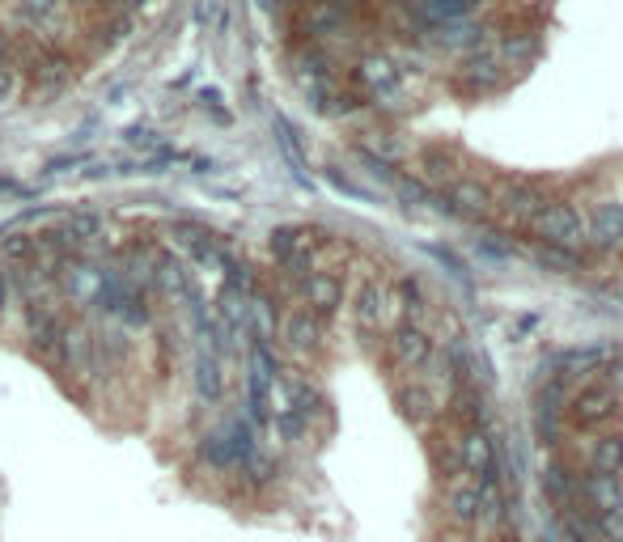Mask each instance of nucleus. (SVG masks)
I'll list each match as a JSON object with an SVG mask.
<instances>
[{
    "label": "nucleus",
    "mask_w": 623,
    "mask_h": 542,
    "mask_svg": "<svg viewBox=\"0 0 623 542\" xmlns=\"http://www.w3.org/2000/svg\"><path fill=\"white\" fill-rule=\"evenodd\" d=\"M526 225L534 238H539V246L581 250V242H585V216L577 212V204H543Z\"/></svg>",
    "instance_id": "nucleus-1"
},
{
    "label": "nucleus",
    "mask_w": 623,
    "mask_h": 542,
    "mask_svg": "<svg viewBox=\"0 0 623 542\" xmlns=\"http://www.w3.org/2000/svg\"><path fill=\"white\" fill-rule=\"evenodd\" d=\"M420 43L424 51H450V56H475L479 47H488V26L479 17H454V22H437V26H420Z\"/></svg>",
    "instance_id": "nucleus-2"
},
{
    "label": "nucleus",
    "mask_w": 623,
    "mask_h": 542,
    "mask_svg": "<svg viewBox=\"0 0 623 542\" xmlns=\"http://www.w3.org/2000/svg\"><path fill=\"white\" fill-rule=\"evenodd\" d=\"M51 365H60L68 369L73 377H81V382H89L98 369V343H94V331L85 327L81 318L68 322L64 318V327H60V348H56V360Z\"/></svg>",
    "instance_id": "nucleus-3"
},
{
    "label": "nucleus",
    "mask_w": 623,
    "mask_h": 542,
    "mask_svg": "<svg viewBox=\"0 0 623 542\" xmlns=\"http://www.w3.org/2000/svg\"><path fill=\"white\" fill-rule=\"evenodd\" d=\"M352 314L361 335H382L395 327V297H390V288L382 280H365L352 297Z\"/></svg>",
    "instance_id": "nucleus-4"
},
{
    "label": "nucleus",
    "mask_w": 623,
    "mask_h": 542,
    "mask_svg": "<svg viewBox=\"0 0 623 542\" xmlns=\"http://www.w3.org/2000/svg\"><path fill=\"white\" fill-rule=\"evenodd\" d=\"M297 297H301V310H310L314 318H335L344 305L340 271H310V276L297 284Z\"/></svg>",
    "instance_id": "nucleus-5"
},
{
    "label": "nucleus",
    "mask_w": 623,
    "mask_h": 542,
    "mask_svg": "<svg viewBox=\"0 0 623 542\" xmlns=\"http://www.w3.org/2000/svg\"><path fill=\"white\" fill-rule=\"evenodd\" d=\"M390 339H386V348H390V360H395L399 369H407V373H416V369H424L433 360V335L424 331V327H412V322H399V327H390L386 331Z\"/></svg>",
    "instance_id": "nucleus-6"
},
{
    "label": "nucleus",
    "mask_w": 623,
    "mask_h": 542,
    "mask_svg": "<svg viewBox=\"0 0 623 542\" xmlns=\"http://www.w3.org/2000/svg\"><path fill=\"white\" fill-rule=\"evenodd\" d=\"M280 339L284 348H289L293 356H314L318 348H323V318H314L310 310H284L280 314Z\"/></svg>",
    "instance_id": "nucleus-7"
},
{
    "label": "nucleus",
    "mask_w": 623,
    "mask_h": 542,
    "mask_svg": "<svg viewBox=\"0 0 623 542\" xmlns=\"http://www.w3.org/2000/svg\"><path fill=\"white\" fill-rule=\"evenodd\" d=\"M615 411H619V399H615V390L607 382H594V386H585L573 394V407H568V420H573L577 428H598V424H607L615 420Z\"/></svg>",
    "instance_id": "nucleus-8"
},
{
    "label": "nucleus",
    "mask_w": 623,
    "mask_h": 542,
    "mask_svg": "<svg viewBox=\"0 0 623 542\" xmlns=\"http://www.w3.org/2000/svg\"><path fill=\"white\" fill-rule=\"evenodd\" d=\"M458 441V462L467 479H492V458H496V441L488 428H462Z\"/></svg>",
    "instance_id": "nucleus-9"
},
{
    "label": "nucleus",
    "mask_w": 623,
    "mask_h": 542,
    "mask_svg": "<svg viewBox=\"0 0 623 542\" xmlns=\"http://www.w3.org/2000/svg\"><path fill=\"white\" fill-rule=\"evenodd\" d=\"M501 81H505L501 60H496V51H488V47H479L475 56H467L458 68V85L471 89V94H492V89H501Z\"/></svg>",
    "instance_id": "nucleus-10"
},
{
    "label": "nucleus",
    "mask_w": 623,
    "mask_h": 542,
    "mask_svg": "<svg viewBox=\"0 0 623 542\" xmlns=\"http://www.w3.org/2000/svg\"><path fill=\"white\" fill-rule=\"evenodd\" d=\"M352 81L365 85L373 98H382V94H390V89H399V68H395V60H390L386 51H365V56L356 60V68H352Z\"/></svg>",
    "instance_id": "nucleus-11"
},
{
    "label": "nucleus",
    "mask_w": 623,
    "mask_h": 542,
    "mask_svg": "<svg viewBox=\"0 0 623 542\" xmlns=\"http://www.w3.org/2000/svg\"><path fill=\"white\" fill-rule=\"evenodd\" d=\"M153 288L170 301H195V284H191V271L187 263L170 255V250H157V267H153Z\"/></svg>",
    "instance_id": "nucleus-12"
},
{
    "label": "nucleus",
    "mask_w": 623,
    "mask_h": 542,
    "mask_svg": "<svg viewBox=\"0 0 623 542\" xmlns=\"http://www.w3.org/2000/svg\"><path fill=\"white\" fill-rule=\"evenodd\" d=\"M395 407H399V415L412 428H424V424L437 420V394H433V386H420V382L395 386Z\"/></svg>",
    "instance_id": "nucleus-13"
},
{
    "label": "nucleus",
    "mask_w": 623,
    "mask_h": 542,
    "mask_svg": "<svg viewBox=\"0 0 623 542\" xmlns=\"http://www.w3.org/2000/svg\"><path fill=\"white\" fill-rule=\"evenodd\" d=\"M445 517L462 530L479 526V487H475V479L462 475V479H454L450 487H445Z\"/></svg>",
    "instance_id": "nucleus-14"
},
{
    "label": "nucleus",
    "mask_w": 623,
    "mask_h": 542,
    "mask_svg": "<svg viewBox=\"0 0 623 542\" xmlns=\"http://www.w3.org/2000/svg\"><path fill=\"white\" fill-rule=\"evenodd\" d=\"M581 500L590 504V513H623V483L615 475H581Z\"/></svg>",
    "instance_id": "nucleus-15"
},
{
    "label": "nucleus",
    "mask_w": 623,
    "mask_h": 542,
    "mask_svg": "<svg viewBox=\"0 0 623 542\" xmlns=\"http://www.w3.org/2000/svg\"><path fill=\"white\" fill-rule=\"evenodd\" d=\"M543 492H547V500L556 504V509H577V504H581V479H577V471L568 462H547Z\"/></svg>",
    "instance_id": "nucleus-16"
},
{
    "label": "nucleus",
    "mask_w": 623,
    "mask_h": 542,
    "mask_svg": "<svg viewBox=\"0 0 623 542\" xmlns=\"http://www.w3.org/2000/svg\"><path fill=\"white\" fill-rule=\"evenodd\" d=\"M479 487V526L492 534H505L509 526V492L496 479H475Z\"/></svg>",
    "instance_id": "nucleus-17"
},
{
    "label": "nucleus",
    "mask_w": 623,
    "mask_h": 542,
    "mask_svg": "<svg viewBox=\"0 0 623 542\" xmlns=\"http://www.w3.org/2000/svg\"><path fill=\"white\" fill-rule=\"evenodd\" d=\"M450 420H458L462 428H488L484 390H475L467 382H454L450 386Z\"/></svg>",
    "instance_id": "nucleus-18"
},
{
    "label": "nucleus",
    "mask_w": 623,
    "mask_h": 542,
    "mask_svg": "<svg viewBox=\"0 0 623 542\" xmlns=\"http://www.w3.org/2000/svg\"><path fill=\"white\" fill-rule=\"evenodd\" d=\"M585 242H594L598 250L623 246V204H598L585 225Z\"/></svg>",
    "instance_id": "nucleus-19"
},
{
    "label": "nucleus",
    "mask_w": 623,
    "mask_h": 542,
    "mask_svg": "<svg viewBox=\"0 0 623 542\" xmlns=\"http://www.w3.org/2000/svg\"><path fill=\"white\" fill-rule=\"evenodd\" d=\"M356 153L369 157V161H378V166H395V161L407 157V144H403V136H395V132L369 128V132L356 136Z\"/></svg>",
    "instance_id": "nucleus-20"
},
{
    "label": "nucleus",
    "mask_w": 623,
    "mask_h": 542,
    "mask_svg": "<svg viewBox=\"0 0 623 542\" xmlns=\"http://www.w3.org/2000/svg\"><path fill=\"white\" fill-rule=\"evenodd\" d=\"M611 365V348L607 343H585V348H568L560 356V377H590Z\"/></svg>",
    "instance_id": "nucleus-21"
},
{
    "label": "nucleus",
    "mask_w": 623,
    "mask_h": 542,
    "mask_svg": "<svg viewBox=\"0 0 623 542\" xmlns=\"http://www.w3.org/2000/svg\"><path fill=\"white\" fill-rule=\"evenodd\" d=\"M60 233L68 238V246H73L77 255H81V250H89V246H94V242L102 238V233H106V221H102L98 212H89V208H77V212H68V216H64Z\"/></svg>",
    "instance_id": "nucleus-22"
},
{
    "label": "nucleus",
    "mask_w": 623,
    "mask_h": 542,
    "mask_svg": "<svg viewBox=\"0 0 623 542\" xmlns=\"http://www.w3.org/2000/svg\"><path fill=\"white\" fill-rule=\"evenodd\" d=\"M195 394L212 407V403H221L225 399V369H221V356H212V352H200L195 356Z\"/></svg>",
    "instance_id": "nucleus-23"
},
{
    "label": "nucleus",
    "mask_w": 623,
    "mask_h": 542,
    "mask_svg": "<svg viewBox=\"0 0 623 542\" xmlns=\"http://www.w3.org/2000/svg\"><path fill=\"white\" fill-rule=\"evenodd\" d=\"M492 208L518 216V221H530V216L543 208V200H539V191H534L530 183H505L501 191L492 195Z\"/></svg>",
    "instance_id": "nucleus-24"
},
{
    "label": "nucleus",
    "mask_w": 623,
    "mask_h": 542,
    "mask_svg": "<svg viewBox=\"0 0 623 542\" xmlns=\"http://www.w3.org/2000/svg\"><path fill=\"white\" fill-rule=\"evenodd\" d=\"M590 471L598 475H623V437L619 432H602V437L590 445Z\"/></svg>",
    "instance_id": "nucleus-25"
},
{
    "label": "nucleus",
    "mask_w": 623,
    "mask_h": 542,
    "mask_svg": "<svg viewBox=\"0 0 623 542\" xmlns=\"http://www.w3.org/2000/svg\"><path fill=\"white\" fill-rule=\"evenodd\" d=\"M395 314H403V322H412V327H420L424 322V314H429V293H424V288L416 284V280H399L395 284Z\"/></svg>",
    "instance_id": "nucleus-26"
},
{
    "label": "nucleus",
    "mask_w": 623,
    "mask_h": 542,
    "mask_svg": "<svg viewBox=\"0 0 623 542\" xmlns=\"http://www.w3.org/2000/svg\"><path fill=\"white\" fill-rule=\"evenodd\" d=\"M454 170H458V157L450 149H424L420 153V183L424 187L454 183Z\"/></svg>",
    "instance_id": "nucleus-27"
},
{
    "label": "nucleus",
    "mask_w": 623,
    "mask_h": 542,
    "mask_svg": "<svg viewBox=\"0 0 623 542\" xmlns=\"http://www.w3.org/2000/svg\"><path fill=\"white\" fill-rule=\"evenodd\" d=\"M429 462H433V475L450 487L454 479H462V462H458V441L454 437H433L429 441Z\"/></svg>",
    "instance_id": "nucleus-28"
},
{
    "label": "nucleus",
    "mask_w": 623,
    "mask_h": 542,
    "mask_svg": "<svg viewBox=\"0 0 623 542\" xmlns=\"http://www.w3.org/2000/svg\"><path fill=\"white\" fill-rule=\"evenodd\" d=\"M534 259H539V267H547L551 276H573V271L585 267L581 250H564V246H539L534 250Z\"/></svg>",
    "instance_id": "nucleus-29"
},
{
    "label": "nucleus",
    "mask_w": 623,
    "mask_h": 542,
    "mask_svg": "<svg viewBox=\"0 0 623 542\" xmlns=\"http://www.w3.org/2000/svg\"><path fill=\"white\" fill-rule=\"evenodd\" d=\"M310 242H314V233H310V229L280 225V229H272V238H267V250H272V259H276V263H284L289 255H297L301 246H310Z\"/></svg>",
    "instance_id": "nucleus-30"
},
{
    "label": "nucleus",
    "mask_w": 623,
    "mask_h": 542,
    "mask_svg": "<svg viewBox=\"0 0 623 542\" xmlns=\"http://www.w3.org/2000/svg\"><path fill=\"white\" fill-rule=\"evenodd\" d=\"M0 255H5L13 267L34 263V259H39V233H26V229L5 233V238H0Z\"/></svg>",
    "instance_id": "nucleus-31"
},
{
    "label": "nucleus",
    "mask_w": 623,
    "mask_h": 542,
    "mask_svg": "<svg viewBox=\"0 0 623 542\" xmlns=\"http://www.w3.org/2000/svg\"><path fill=\"white\" fill-rule=\"evenodd\" d=\"M238 471H242L246 487H255V492H259V487H267V483H272V479H276V462H272V458H263V454H259V449H255V454H251V458H246V462L238 466Z\"/></svg>",
    "instance_id": "nucleus-32"
},
{
    "label": "nucleus",
    "mask_w": 623,
    "mask_h": 542,
    "mask_svg": "<svg viewBox=\"0 0 623 542\" xmlns=\"http://www.w3.org/2000/svg\"><path fill=\"white\" fill-rule=\"evenodd\" d=\"M530 51H534V39H530V34H513V39L501 43L496 60H501V68H513V64H526Z\"/></svg>",
    "instance_id": "nucleus-33"
},
{
    "label": "nucleus",
    "mask_w": 623,
    "mask_h": 542,
    "mask_svg": "<svg viewBox=\"0 0 623 542\" xmlns=\"http://www.w3.org/2000/svg\"><path fill=\"white\" fill-rule=\"evenodd\" d=\"M395 195L403 200V208H424L433 204V191L420 183V178H395Z\"/></svg>",
    "instance_id": "nucleus-34"
},
{
    "label": "nucleus",
    "mask_w": 623,
    "mask_h": 542,
    "mask_svg": "<svg viewBox=\"0 0 623 542\" xmlns=\"http://www.w3.org/2000/svg\"><path fill=\"white\" fill-rule=\"evenodd\" d=\"M560 530H564V542H598V534H594V526H590V517H581L577 509H564Z\"/></svg>",
    "instance_id": "nucleus-35"
},
{
    "label": "nucleus",
    "mask_w": 623,
    "mask_h": 542,
    "mask_svg": "<svg viewBox=\"0 0 623 542\" xmlns=\"http://www.w3.org/2000/svg\"><path fill=\"white\" fill-rule=\"evenodd\" d=\"M276 437L284 441V445H301V441H306L310 437V424L306 420H297V415L293 411H284V415H276Z\"/></svg>",
    "instance_id": "nucleus-36"
},
{
    "label": "nucleus",
    "mask_w": 623,
    "mask_h": 542,
    "mask_svg": "<svg viewBox=\"0 0 623 542\" xmlns=\"http://www.w3.org/2000/svg\"><path fill=\"white\" fill-rule=\"evenodd\" d=\"M475 246H479V255L492 259V263H509L513 255H518V250L505 242V233H484V238H479Z\"/></svg>",
    "instance_id": "nucleus-37"
},
{
    "label": "nucleus",
    "mask_w": 623,
    "mask_h": 542,
    "mask_svg": "<svg viewBox=\"0 0 623 542\" xmlns=\"http://www.w3.org/2000/svg\"><path fill=\"white\" fill-rule=\"evenodd\" d=\"M590 526L602 542H623V513H590Z\"/></svg>",
    "instance_id": "nucleus-38"
},
{
    "label": "nucleus",
    "mask_w": 623,
    "mask_h": 542,
    "mask_svg": "<svg viewBox=\"0 0 623 542\" xmlns=\"http://www.w3.org/2000/svg\"><path fill=\"white\" fill-rule=\"evenodd\" d=\"M128 144L132 149H145V153H166V140L149 128H128Z\"/></svg>",
    "instance_id": "nucleus-39"
},
{
    "label": "nucleus",
    "mask_w": 623,
    "mask_h": 542,
    "mask_svg": "<svg viewBox=\"0 0 623 542\" xmlns=\"http://www.w3.org/2000/svg\"><path fill=\"white\" fill-rule=\"evenodd\" d=\"M195 22H200V26H221V0H200V5H195Z\"/></svg>",
    "instance_id": "nucleus-40"
},
{
    "label": "nucleus",
    "mask_w": 623,
    "mask_h": 542,
    "mask_svg": "<svg viewBox=\"0 0 623 542\" xmlns=\"http://www.w3.org/2000/svg\"><path fill=\"white\" fill-rule=\"evenodd\" d=\"M17 89H22V77H17V68H0V98H17Z\"/></svg>",
    "instance_id": "nucleus-41"
},
{
    "label": "nucleus",
    "mask_w": 623,
    "mask_h": 542,
    "mask_svg": "<svg viewBox=\"0 0 623 542\" xmlns=\"http://www.w3.org/2000/svg\"><path fill=\"white\" fill-rule=\"evenodd\" d=\"M534 331H539V318H534V314H526V318H518V322H513V335H534Z\"/></svg>",
    "instance_id": "nucleus-42"
},
{
    "label": "nucleus",
    "mask_w": 623,
    "mask_h": 542,
    "mask_svg": "<svg viewBox=\"0 0 623 542\" xmlns=\"http://www.w3.org/2000/svg\"><path fill=\"white\" fill-rule=\"evenodd\" d=\"M602 373H611V377H607V386H611V390H615V386H623V360H615V356H611V365L602 369Z\"/></svg>",
    "instance_id": "nucleus-43"
},
{
    "label": "nucleus",
    "mask_w": 623,
    "mask_h": 542,
    "mask_svg": "<svg viewBox=\"0 0 623 542\" xmlns=\"http://www.w3.org/2000/svg\"><path fill=\"white\" fill-rule=\"evenodd\" d=\"M0 68H13V43L5 30H0Z\"/></svg>",
    "instance_id": "nucleus-44"
},
{
    "label": "nucleus",
    "mask_w": 623,
    "mask_h": 542,
    "mask_svg": "<svg viewBox=\"0 0 623 542\" xmlns=\"http://www.w3.org/2000/svg\"><path fill=\"white\" fill-rule=\"evenodd\" d=\"M9 301H13V288H9V280H5V276H0V314L9 310Z\"/></svg>",
    "instance_id": "nucleus-45"
},
{
    "label": "nucleus",
    "mask_w": 623,
    "mask_h": 542,
    "mask_svg": "<svg viewBox=\"0 0 623 542\" xmlns=\"http://www.w3.org/2000/svg\"><path fill=\"white\" fill-rule=\"evenodd\" d=\"M496 542H518V538H513V534H496Z\"/></svg>",
    "instance_id": "nucleus-46"
},
{
    "label": "nucleus",
    "mask_w": 623,
    "mask_h": 542,
    "mask_svg": "<svg viewBox=\"0 0 623 542\" xmlns=\"http://www.w3.org/2000/svg\"><path fill=\"white\" fill-rule=\"evenodd\" d=\"M68 5H85V9H89V5H94V0H68Z\"/></svg>",
    "instance_id": "nucleus-47"
}]
</instances>
